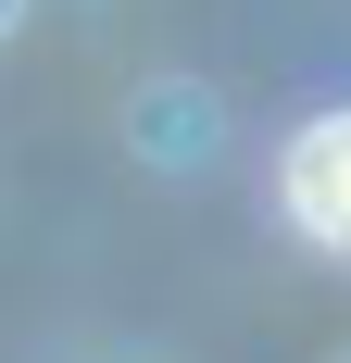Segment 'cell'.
<instances>
[{
  "instance_id": "cell-1",
  "label": "cell",
  "mask_w": 351,
  "mask_h": 363,
  "mask_svg": "<svg viewBox=\"0 0 351 363\" xmlns=\"http://www.w3.org/2000/svg\"><path fill=\"white\" fill-rule=\"evenodd\" d=\"M288 213L314 225L326 251H351V113H326V125L288 138Z\"/></svg>"
},
{
  "instance_id": "cell-2",
  "label": "cell",
  "mask_w": 351,
  "mask_h": 363,
  "mask_svg": "<svg viewBox=\"0 0 351 363\" xmlns=\"http://www.w3.org/2000/svg\"><path fill=\"white\" fill-rule=\"evenodd\" d=\"M13 13H26V0H0V26H13Z\"/></svg>"
}]
</instances>
